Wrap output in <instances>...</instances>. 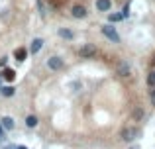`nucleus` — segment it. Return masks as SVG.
<instances>
[{
  "mask_svg": "<svg viewBox=\"0 0 155 149\" xmlns=\"http://www.w3.org/2000/svg\"><path fill=\"white\" fill-rule=\"evenodd\" d=\"M47 67H49L51 71H61L63 69V59L57 57V55H53V57L47 59Z\"/></svg>",
  "mask_w": 155,
  "mask_h": 149,
  "instance_id": "obj_5",
  "label": "nucleus"
},
{
  "mask_svg": "<svg viewBox=\"0 0 155 149\" xmlns=\"http://www.w3.org/2000/svg\"><path fill=\"white\" fill-rule=\"evenodd\" d=\"M6 63H8V59L2 57V61H0V67H6Z\"/></svg>",
  "mask_w": 155,
  "mask_h": 149,
  "instance_id": "obj_22",
  "label": "nucleus"
},
{
  "mask_svg": "<svg viewBox=\"0 0 155 149\" xmlns=\"http://www.w3.org/2000/svg\"><path fill=\"white\" fill-rule=\"evenodd\" d=\"M0 122H2V128H4V130H14V120H12L10 116H4Z\"/></svg>",
  "mask_w": 155,
  "mask_h": 149,
  "instance_id": "obj_10",
  "label": "nucleus"
},
{
  "mask_svg": "<svg viewBox=\"0 0 155 149\" xmlns=\"http://www.w3.org/2000/svg\"><path fill=\"white\" fill-rule=\"evenodd\" d=\"M137 135H140V130H137V128H124V130H122V139H124V141H134Z\"/></svg>",
  "mask_w": 155,
  "mask_h": 149,
  "instance_id": "obj_3",
  "label": "nucleus"
},
{
  "mask_svg": "<svg viewBox=\"0 0 155 149\" xmlns=\"http://www.w3.org/2000/svg\"><path fill=\"white\" fill-rule=\"evenodd\" d=\"M6 138V134H4V128H2V122H0V141Z\"/></svg>",
  "mask_w": 155,
  "mask_h": 149,
  "instance_id": "obj_21",
  "label": "nucleus"
},
{
  "mask_svg": "<svg viewBox=\"0 0 155 149\" xmlns=\"http://www.w3.org/2000/svg\"><path fill=\"white\" fill-rule=\"evenodd\" d=\"M59 37H63V39H73V37H75V34H73L69 28H59Z\"/></svg>",
  "mask_w": 155,
  "mask_h": 149,
  "instance_id": "obj_9",
  "label": "nucleus"
},
{
  "mask_svg": "<svg viewBox=\"0 0 155 149\" xmlns=\"http://www.w3.org/2000/svg\"><path fill=\"white\" fill-rule=\"evenodd\" d=\"M71 14H73V18L83 20V18H87V16H88V12H87V8H84L83 4H75V6L71 8Z\"/></svg>",
  "mask_w": 155,
  "mask_h": 149,
  "instance_id": "obj_4",
  "label": "nucleus"
},
{
  "mask_svg": "<svg viewBox=\"0 0 155 149\" xmlns=\"http://www.w3.org/2000/svg\"><path fill=\"white\" fill-rule=\"evenodd\" d=\"M122 16H124V18H128V16H130V2L124 4V8H122Z\"/></svg>",
  "mask_w": 155,
  "mask_h": 149,
  "instance_id": "obj_18",
  "label": "nucleus"
},
{
  "mask_svg": "<svg viewBox=\"0 0 155 149\" xmlns=\"http://www.w3.org/2000/svg\"><path fill=\"white\" fill-rule=\"evenodd\" d=\"M120 20H124V16H122V14H110V16H108V22H110V24L120 22Z\"/></svg>",
  "mask_w": 155,
  "mask_h": 149,
  "instance_id": "obj_15",
  "label": "nucleus"
},
{
  "mask_svg": "<svg viewBox=\"0 0 155 149\" xmlns=\"http://www.w3.org/2000/svg\"><path fill=\"white\" fill-rule=\"evenodd\" d=\"M147 84H149V88H153V86H155V69L147 75Z\"/></svg>",
  "mask_w": 155,
  "mask_h": 149,
  "instance_id": "obj_16",
  "label": "nucleus"
},
{
  "mask_svg": "<svg viewBox=\"0 0 155 149\" xmlns=\"http://www.w3.org/2000/svg\"><path fill=\"white\" fill-rule=\"evenodd\" d=\"M134 118H136V120H141V118H143V110H141V108H136V112H134Z\"/></svg>",
  "mask_w": 155,
  "mask_h": 149,
  "instance_id": "obj_17",
  "label": "nucleus"
},
{
  "mask_svg": "<svg viewBox=\"0 0 155 149\" xmlns=\"http://www.w3.org/2000/svg\"><path fill=\"white\" fill-rule=\"evenodd\" d=\"M112 8V0H96V10L98 12H108Z\"/></svg>",
  "mask_w": 155,
  "mask_h": 149,
  "instance_id": "obj_7",
  "label": "nucleus"
},
{
  "mask_svg": "<svg viewBox=\"0 0 155 149\" xmlns=\"http://www.w3.org/2000/svg\"><path fill=\"white\" fill-rule=\"evenodd\" d=\"M116 71H118V75H120V76H130V75H132V67H130L126 61H120V63H118Z\"/></svg>",
  "mask_w": 155,
  "mask_h": 149,
  "instance_id": "obj_6",
  "label": "nucleus"
},
{
  "mask_svg": "<svg viewBox=\"0 0 155 149\" xmlns=\"http://www.w3.org/2000/svg\"><path fill=\"white\" fill-rule=\"evenodd\" d=\"M2 79H4V76H2V73H0V86H2Z\"/></svg>",
  "mask_w": 155,
  "mask_h": 149,
  "instance_id": "obj_23",
  "label": "nucleus"
},
{
  "mask_svg": "<svg viewBox=\"0 0 155 149\" xmlns=\"http://www.w3.org/2000/svg\"><path fill=\"white\" fill-rule=\"evenodd\" d=\"M26 126L28 128H35L38 126V118H35V116H28L26 118Z\"/></svg>",
  "mask_w": 155,
  "mask_h": 149,
  "instance_id": "obj_13",
  "label": "nucleus"
},
{
  "mask_svg": "<svg viewBox=\"0 0 155 149\" xmlns=\"http://www.w3.org/2000/svg\"><path fill=\"white\" fill-rule=\"evenodd\" d=\"M26 55H28V51L24 49V47H20V49H16V51H14L16 61H24V59H26Z\"/></svg>",
  "mask_w": 155,
  "mask_h": 149,
  "instance_id": "obj_11",
  "label": "nucleus"
},
{
  "mask_svg": "<svg viewBox=\"0 0 155 149\" xmlns=\"http://www.w3.org/2000/svg\"><path fill=\"white\" fill-rule=\"evenodd\" d=\"M0 94L6 96V98L14 96V86H0Z\"/></svg>",
  "mask_w": 155,
  "mask_h": 149,
  "instance_id": "obj_12",
  "label": "nucleus"
},
{
  "mask_svg": "<svg viewBox=\"0 0 155 149\" xmlns=\"http://www.w3.org/2000/svg\"><path fill=\"white\" fill-rule=\"evenodd\" d=\"M2 76H4V79H6V80H14V71H12V69H4V73H2Z\"/></svg>",
  "mask_w": 155,
  "mask_h": 149,
  "instance_id": "obj_14",
  "label": "nucleus"
},
{
  "mask_svg": "<svg viewBox=\"0 0 155 149\" xmlns=\"http://www.w3.org/2000/svg\"><path fill=\"white\" fill-rule=\"evenodd\" d=\"M4 149H28V147H24V145H8V147H4Z\"/></svg>",
  "mask_w": 155,
  "mask_h": 149,
  "instance_id": "obj_20",
  "label": "nucleus"
},
{
  "mask_svg": "<svg viewBox=\"0 0 155 149\" xmlns=\"http://www.w3.org/2000/svg\"><path fill=\"white\" fill-rule=\"evenodd\" d=\"M149 98H151V104L155 106V86L151 88V90H149Z\"/></svg>",
  "mask_w": 155,
  "mask_h": 149,
  "instance_id": "obj_19",
  "label": "nucleus"
},
{
  "mask_svg": "<svg viewBox=\"0 0 155 149\" xmlns=\"http://www.w3.org/2000/svg\"><path fill=\"white\" fill-rule=\"evenodd\" d=\"M96 53H98V49H96L94 45H91V43H87V45H83V47L79 49V55H81V57H84V59L94 57Z\"/></svg>",
  "mask_w": 155,
  "mask_h": 149,
  "instance_id": "obj_2",
  "label": "nucleus"
},
{
  "mask_svg": "<svg viewBox=\"0 0 155 149\" xmlns=\"http://www.w3.org/2000/svg\"><path fill=\"white\" fill-rule=\"evenodd\" d=\"M102 34H104L106 37L110 39V41H114V43H120V35H118L116 28H112L110 24H106V26H102Z\"/></svg>",
  "mask_w": 155,
  "mask_h": 149,
  "instance_id": "obj_1",
  "label": "nucleus"
},
{
  "mask_svg": "<svg viewBox=\"0 0 155 149\" xmlns=\"http://www.w3.org/2000/svg\"><path fill=\"white\" fill-rule=\"evenodd\" d=\"M41 47H43V39L41 37H35L34 41H31V45H30V51L35 55V53H39V49H41Z\"/></svg>",
  "mask_w": 155,
  "mask_h": 149,
  "instance_id": "obj_8",
  "label": "nucleus"
}]
</instances>
